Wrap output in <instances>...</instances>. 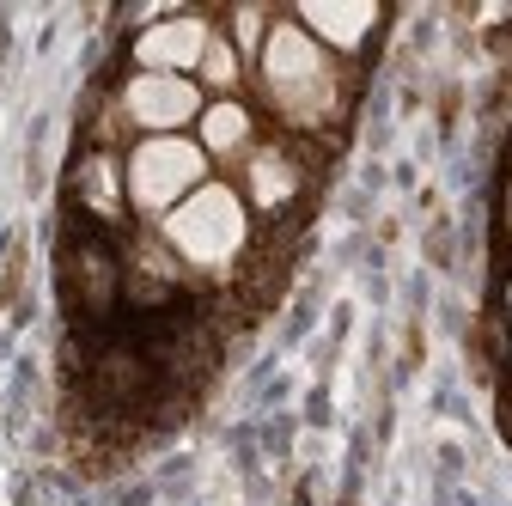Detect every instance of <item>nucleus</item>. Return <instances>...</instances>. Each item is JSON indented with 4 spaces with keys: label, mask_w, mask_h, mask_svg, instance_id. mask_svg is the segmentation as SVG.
I'll use <instances>...</instances> for the list:
<instances>
[{
    "label": "nucleus",
    "mask_w": 512,
    "mask_h": 506,
    "mask_svg": "<svg viewBox=\"0 0 512 506\" xmlns=\"http://www.w3.org/2000/svg\"><path fill=\"white\" fill-rule=\"evenodd\" d=\"M208 43H214V25L202 13H171V19H153L135 37V49H128V55H135L141 74H189V80H196Z\"/></svg>",
    "instance_id": "6"
},
{
    "label": "nucleus",
    "mask_w": 512,
    "mask_h": 506,
    "mask_svg": "<svg viewBox=\"0 0 512 506\" xmlns=\"http://www.w3.org/2000/svg\"><path fill=\"white\" fill-rule=\"evenodd\" d=\"M208 153L202 141L189 135H147L128 147L122 159V183H128V208H135L141 220H165L177 202H189L196 189L208 183Z\"/></svg>",
    "instance_id": "3"
},
{
    "label": "nucleus",
    "mask_w": 512,
    "mask_h": 506,
    "mask_svg": "<svg viewBox=\"0 0 512 506\" xmlns=\"http://www.w3.org/2000/svg\"><path fill=\"white\" fill-rule=\"evenodd\" d=\"M305 159H299V147H287V141H256L250 147V159L238 165V196H244V208L250 214H263V220H275V214H287L299 196H305Z\"/></svg>",
    "instance_id": "5"
},
{
    "label": "nucleus",
    "mask_w": 512,
    "mask_h": 506,
    "mask_svg": "<svg viewBox=\"0 0 512 506\" xmlns=\"http://www.w3.org/2000/svg\"><path fill=\"white\" fill-rule=\"evenodd\" d=\"M506 330H512V281H506Z\"/></svg>",
    "instance_id": "11"
},
{
    "label": "nucleus",
    "mask_w": 512,
    "mask_h": 506,
    "mask_svg": "<svg viewBox=\"0 0 512 506\" xmlns=\"http://www.w3.org/2000/svg\"><path fill=\"white\" fill-rule=\"evenodd\" d=\"M196 74H202V86H208L214 98H232V92H238V74H244L238 43L214 31V43H208V55H202V68H196Z\"/></svg>",
    "instance_id": "10"
},
{
    "label": "nucleus",
    "mask_w": 512,
    "mask_h": 506,
    "mask_svg": "<svg viewBox=\"0 0 512 506\" xmlns=\"http://www.w3.org/2000/svg\"><path fill=\"white\" fill-rule=\"evenodd\" d=\"M317 43H324L330 55H360L366 49V37L384 25V13L378 7H342V0H336V7H330V0H311V7H299L293 13Z\"/></svg>",
    "instance_id": "8"
},
{
    "label": "nucleus",
    "mask_w": 512,
    "mask_h": 506,
    "mask_svg": "<svg viewBox=\"0 0 512 506\" xmlns=\"http://www.w3.org/2000/svg\"><path fill=\"white\" fill-rule=\"evenodd\" d=\"M74 202H80V214H92L98 226H116V220L128 214L122 159H116L110 147H92V153H80V165H74Z\"/></svg>",
    "instance_id": "7"
},
{
    "label": "nucleus",
    "mask_w": 512,
    "mask_h": 506,
    "mask_svg": "<svg viewBox=\"0 0 512 506\" xmlns=\"http://www.w3.org/2000/svg\"><path fill=\"white\" fill-rule=\"evenodd\" d=\"M116 110H122L128 129H141V141L147 135H183L189 122H202L208 92L189 74H135L116 92Z\"/></svg>",
    "instance_id": "4"
},
{
    "label": "nucleus",
    "mask_w": 512,
    "mask_h": 506,
    "mask_svg": "<svg viewBox=\"0 0 512 506\" xmlns=\"http://www.w3.org/2000/svg\"><path fill=\"white\" fill-rule=\"evenodd\" d=\"M159 238L171 244V257L196 275H226L250 250V208L238 196V183L208 177L189 202H177L159 220Z\"/></svg>",
    "instance_id": "2"
},
{
    "label": "nucleus",
    "mask_w": 512,
    "mask_h": 506,
    "mask_svg": "<svg viewBox=\"0 0 512 506\" xmlns=\"http://www.w3.org/2000/svg\"><path fill=\"white\" fill-rule=\"evenodd\" d=\"M196 129H202L196 141H202L208 159H232V165H244L250 147H256V110H250L244 98H208V110H202Z\"/></svg>",
    "instance_id": "9"
},
{
    "label": "nucleus",
    "mask_w": 512,
    "mask_h": 506,
    "mask_svg": "<svg viewBox=\"0 0 512 506\" xmlns=\"http://www.w3.org/2000/svg\"><path fill=\"white\" fill-rule=\"evenodd\" d=\"M256 86L269 98V116L293 135H324L330 122L348 110L342 61L317 43L293 13L269 25L263 49H256Z\"/></svg>",
    "instance_id": "1"
}]
</instances>
